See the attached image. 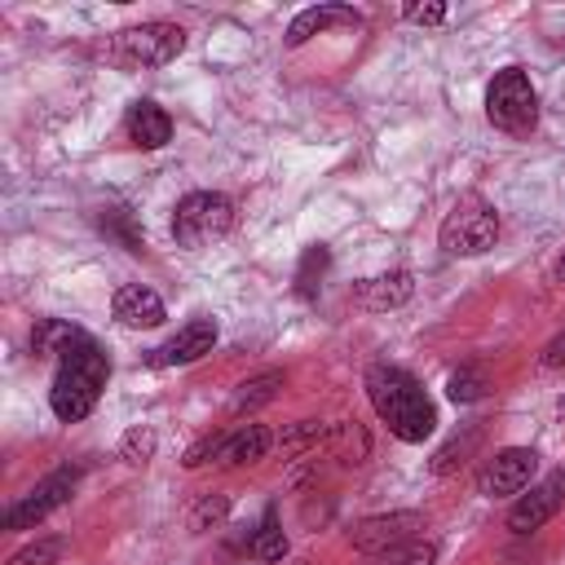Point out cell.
Segmentation results:
<instances>
[{"instance_id": "cell-3", "label": "cell", "mask_w": 565, "mask_h": 565, "mask_svg": "<svg viewBox=\"0 0 565 565\" xmlns=\"http://www.w3.org/2000/svg\"><path fill=\"white\" fill-rule=\"evenodd\" d=\"M486 119L508 137H525L539 124V93L521 66L494 71V79L486 88Z\"/></svg>"}, {"instance_id": "cell-11", "label": "cell", "mask_w": 565, "mask_h": 565, "mask_svg": "<svg viewBox=\"0 0 565 565\" xmlns=\"http://www.w3.org/2000/svg\"><path fill=\"white\" fill-rule=\"evenodd\" d=\"M212 344H216V322L212 318H194L168 344H159L150 362L154 366H185V362H199L203 353H212Z\"/></svg>"}, {"instance_id": "cell-28", "label": "cell", "mask_w": 565, "mask_h": 565, "mask_svg": "<svg viewBox=\"0 0 565 565\" xmlns=\"http://www.w3.org/2000/svg\"><path fill=\"white\" fill-rule=\"evenodd\" d=\"M437 561V543L433 539H411L393 552H384V565H433Z\"/></svg>"}, {"instance_id": "cell-30", "label": "cell", "mask_w": 565, "mask_h": 565, "mask_svg": "<svg viewBox=\"0 0 565 565\" xmlns=\"http://www.w3.org/2000/svg\"><path fill=\"white\" fill-rule=\"evenodd\" d=\"M57 556H62V539H35L22 552H13L9 565H57Z\"/></svg>"}, {"instance_id": "cell-1", "label": "cell", "mask_w": 565, "mask_h": 565, "mask_svg": "<svg viewBox=\"0 0 565 565\" xmlns=\"http://www.w3.org/2000/svg\"><path fill=\"white\" fill-rule=\"evenodd\" d=\"M366 397L375 406V415L388 424V433L397 441H428L433 428H437V411H433V397L424 393V384L402 371V366H388V362H375L366 371Z\"/></svg>"}, {"instance_id": "cell-20", "label": "cell", "mask_w": 565, "mask_h": 565, "mask_svg": "<svg viewBox=\"0 0 565 565\" xmlns=\"http://www.w3.org/2000/svg\"><path fill=\"white\" fill-rule=\"evenodd\" d=\"M247 552H252L256 561H265V565H278V561L287 556V534H282V525H278V516H274V512H265V521L256 525V534H252Z\"/></svg>"}, {"instance_id": "cell-12", "label": "cell", "mask_w": 565, "mask_h": 565, "mask_svg": "<svg viewBox=\"0 0 565 565\" xmlns=\"http://www.w3.org/2000/svg\"><path fill=\"white\" fill-rule=\"evenodd\" d=\"M335 26H362V13L349 9V4H313V9H300L287 26V49H300L305 40L322 35V31H335Z\"/></svg>"}, {"instance_id": "cell-9", "label": "cell", "mask_w": 565, "mask_h": 565, "mask_svg": "<svg viewBox=\"0 0 565 565\" xmlns=\"http://www.w3.org/2000/svg\"><path fill=\"white\" fill-rule=\"evenodd\" d=\"M75 481H79V472L75 468H57V472H49L26 499H18L9 512H4V530H31L35 521H44L49 512H57L66 499H71V490H75Z\"/></svg>"}, {"instance_id": "cell-17", "label": "cell", "mask_w": 565, "mask_h": 565, "mask_svg": "<svg viewBox=\"0 0 565 565\" xmlns=\"http://www.w3.org/2000/svg\"><path fill=\"white\" fill-rule=\"evenodd\" d=\"M269 441H274V437H269V428H260V424H243V428H234V433H230L221 463H230V468H238V463H256V459H265Z\"/></svg>"}, {"instance_id": "cell-18", "label": "cell", "mask_w": 565, "mask_h": 565, "mask_svg": "<svg viewBox=\"0 0 565 565\" xmlns=\"http://www.w3.org/2000/svg\"><path fill=\"white\" fill-rule=\"evenodd\" d=\"M97 230L110 238V243H119L124 252H141L146 247V234H141V225H137V216L128 212V207H102L97 212Z\"/></svg>"}, {"instance_id": "cell-32", "label": "cell", "mask_w": 565, "mask_h": 565, "mask_svg": "<svg viewBox=\"0 0 565 565\" xmlns=\"http://www.w3.org/2000/svg\"><path fill=\"white\" fill-rule=\"evenodd\" d=\"M543 366L552 371V366H565V335H556L547 349H543Z\"/></svg>"}, {"instance_id": "cell-23", "label": "cell", "mask_w": 565, "mask_h": 565, "mask_svg": "<svg viewBox=\"0 0 565 565\" xmlns=\"http://www.w3.org/2000/svg\"><path fill=\"white\" fill-rule=\"evenodd\" d=\"M327 265H331L327 247H309V252L300 256V269H296V296L313 300V296H318V287H322V274H327Z\"/></svg>"}, {"instance_id": "cell-4", "label": "cell", "mask_w": 565, "mask_h": 565, "mask_svg": "<svg viewBox=\"0 0 565 565\" xmlns=\"http://www.w3.org/2000/svg\"><path fill=\"white\" fill-rule=\"evenodd\" d=\"M234 225V203L216 190H194L177 203L172 212V234L185 252H199V247H212L216 238H225Z\"/></svg>"}, {"instance_id": "cell-13", "label": "cell", "mask_w": 565, "mask_h": 565, "mask_svg": "<svg viewBox=\"0 0 565 565\" xmlns=\"http://www.w3.org/2000/svg\"><path fill=\"white\" fill-rule=\"evenodd\" d=\"M110 313H115L119 327L141 331V327H159L163 322V300L141 282H124L115 291V300H110Z\"/></svg>"}, {"instance_id": "cell-31", "label": "cell", "mask_w": 565, "mask_h": 565, "mask_svg": "<svg viewBox=\"0 0 565 565\" xmlns=\"http://www.w3.org/2000/svg\"><path fill=\"white\" fill-rule=\"evenodd\" d=\"M406 22H415V26H437V22H446V4H441V0L406 4Z\"/></svg>"}, {"instance_id": "cell-22", "label": "cell", "mask_w": 565, "mask_h": 565, "mask_svg": "<svg viewBox=\"0 0 565 565\" xmlns=\"http://www.w3.org/2000/svg\"><path fill=\"white\" fill-rule=\"evenodd\" d=\"M486 388H490V380H486V371H481V366H459V371H450V380H446V397H450L455 406L481 402V397H486Z\"/></svg>"}, {"instance_id": "cell-15", "label": "cell", "mask_w": 565, "mask_h": 565, "mask_svg": "<svg viewBox=\"0 0 565 565\" xmlns=\"http://www.w3.org/2000/svg\"><path fill=\"white\" fill-rule=\"evenodd\" d=\"M128 137H132L141 150H159V146H168V137H172V119H168V110L154 106V102H132V106H128Z\"/></svg>"}, {"instance_id": "cell-27", "label": "cell", "mask_w": 565, "mask_h": 565, "mask_svg": "<svg viewBox=\"0 0 565 565\" xmlns=\"http://www.w3.org/2000/svg\"><path fill=\"white\" fill-rule=\"evenodd\" d=\"M477 437H481V428H468L463 437H450V441H446V446L437 450V459H433V472H437V477L455 472V468L463 463V455H468V450L477 446Z\"/></svg>"}, {"instance_id": "cell-16", "label": "cell", "mask_w": 565, "mask_h": 565, "mask_svg": "<svg viewBox=\"0 0 565 565\" xmlns=\"http://www.w3.org/2000/svg\"><path fill=\"white\" fill-rule=\"evenodd\" d=\"M79 335H84V331L71 327L66 318H40L35 331H31V353H35V358H62Z\"/></svg>"}, {"instance_id": "cell-29", "label": "cell", "mask_w": 565, "mask_h": 565, "mask_svg": "<svg viewBox=\"0 0 565 565\" xmlns=\"http://www.w3.org/2000/svg\"><path fill=\"white\" fill-rule=\"evenodd\" d=\"M225 441H230V433H207V437H199L185 455H181V463L185 468H203V463H221V455H225Z\"/></svg>"}, {"instance_id": "cell-25", "label": "cell", "mask_w": 565, "mask_h": 565, "mask_svg": "<svg viewBox=\"0 0 565 565\" xmlns=\"http://www.w3.org/2000/svg\"><path fill=\"white\" fill-rule=\"evenodd\" d=\"M225 516H230V499H225V494H203V499L190 508L185 521H190L194 534H203V530H216Z\"/></svg>"}, {"instance_id": "cell-26", "label": "cell", "mask_w": 565, "mask_h": 565, "mask_svg": "<svg viewBox=\"0 0 565 565\" xmlns=\"http://www.w3.org/2000/svg\"><path fill=\"white\" fill-rule=\"evenodd\" d=\"M154 446H159L154 428L137 424V428L124 433V441H119V459H128V463H146V459H154Z\"/></svg>"}, {"instance_id": "cell-2", "label": "cell", "mask_w": 565, "mask_h": 565, "mask_svg": "<svg viewBox=\"0 0 565 565\" xmlns=\"http://www.w3.org/2000/svg\"><path fill=\"white\" fill-rule=\"evenodd\" d=\"M106 380H110V362H106L102 344H97L93 335H79V340L57 358V375H53V388H49L53 415H57L62 424L84 419V415L97 406Z\"/></svg>"}, {"instance_id": "cell-14", "label": "cell", "mask_w": 565, "mask_h": 565, "mask_svg": "<svg viewBox=\"0 0 565 565\" xmlns=\"http://www.w3.org/2000/svg\"><path fill=\"white\" fill-rule=\"evenodd\" d=\"M411 291H415V278L406 274V269H388V274H375V278H366V282H358V305L362 309H371V313H380V309H397V305H406L411 300Z\"/></svg>"}, {"instance_id": "cell-8", "label": "cell", "mask_w": 565, "mask_h": 565, "mask_svg": "<svg viewBox=\"0 0 565 565\" xmlns=\"http://www.w3.org/2000/svg\"><path fill=\"white\" fill-rule=\"evenodd\" d=\"M534 472H539V455H534L530 446H508V450H499L494 459H486V468H481V477H477V490H481L486 499H508V494L530 490Z\"/></svg>"}, {"instance_id": "cell-33", "label": "cell", "mask_w": 565, "mask_h": 565, "mask_svg": "<svg viewBox=\"0 0 565 565\" xmlns=\"http://www.w3.org/2000/svg\"><path fill=\"white\" fill-rule=\"evenodd\" d=\"M556 278H565V256H561V265H556Z\"/></svg>"}, {"instance_id": "cell-7", "label": "cell", "mask_w": 565, "mask_h": 565, "mask_svg": "<svg viewBox=\"0 0 565 565\" xmlns=\"http://www.w3.org/2000/svg\"><path fill=\"white\" fill-rule=\"evenodd\" d=\"M419 530H424V516L419 512H380V516H362L349 530V543H353V552L384 556V552L419 539Z\"/></svg>"}, {"instance_id": "cell-10", "label": "cell", "mask_w": 565, "mask_h": 565, "mask_svg": "<svg viewBox=\"0 0 565 565\" xmlns=\"http://www.w3.org/2000/svg\"><path fill=\"white\" fill-rule=\"evenodd\" d=\"M561 503H565V468L552 472V477H543L539 486H530V490L508 508V530H512V534H534V530H543V525L561 512Z\"/></svg>"}, {"instance_id": "cell-5", "label": "cell", "mask_w": 565, "mask_h": 565, "mask_svg": "<svg viewBox=\"0 0 565 565\" xmlns=\"http://www.w3.org/2000/svg\"><path fill=\"white\" fill-rule=\"evenodd\" d=\"M185 49V31L177 22H141L128 26L110 40V62L128 66V71H146V66H168L177 62V53Z\"/></svg>"}, {"instance_id": "cell-19", "label": "cell", "mask_w": 565, "mask_h": 565, "mask_svg": "<svg viewBox=\"0 0 565 565\" xmlns=\"http://www.w3.org/2000/svg\"><path fill=\"white\" fill-rule=\"evenodd\" d=\"M278 388H282V371H260V375H252V380L238 384L230 411H234V415H243V411H260V406H269V402L278 397Z\"/></svg>"}, {"instance_id": "cell-21", "label": "cell", "mask_w": 565, "mask_h": 565, "mask_svg": "<svg viewBox=\"0 0 565 565\" xmlns=\"http://www.w3.org/2000/svg\"><path fill=\"white\" fill-rule=\"evenodd\" d=\"M327 437H331V450H335L344 463H362V459L371 455V441H366V433H362L358 419H340Z\"/></svg>"}, {"instance_id": "cell-6", "label": "cell", "mask_w": 565, "mask_h": 565, "mask_svg": "<svg viewBox=\"0 0 565 565\" xmlns=\"http://www.w3.org/2000/svg\"><path fill=\"white\" fill-rule=\"evenodd\" d=\"M494 238H499V212L481 199H459L446 212L441 234H437L446 256H481L494 247Z\"/></svg>"}, {"instance_id": "cell-24", "label": "cell", "mask_w": 565, "mask_h": 565, "mask_svg": "<svg viewBox=\"0 0 565 565\" xmlns=\"http://www.w3.org/2000/svg\"><path fill=\"white\" fill-rule=\"evenodd\" d=\"M322 437H327V428H322L318 419H296L291 428L278 433V450H282L287 459H296V455H305L309 446H318Z\"/></svg>"}]
</instances>
